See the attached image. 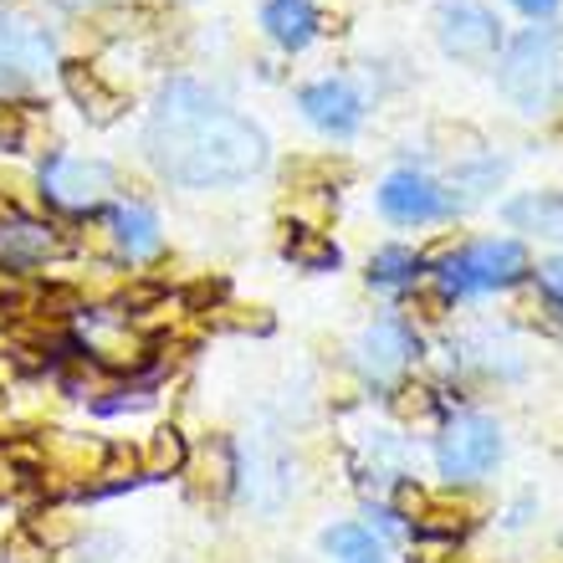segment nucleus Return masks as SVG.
<instances>
[{
    "mask_svg": "<svg viewBox=\"0 0 563 563\" xmlns=\"http://www.w3.org/2000/svg\"><path fill=\"white\" fill-rule=\"evenodd\" d=\"M57 231L52 225H36V221H0V267H42L46 256H57Z\"/></svg>",
    "mask_w": 563,
    "mask_h": 563,
    "instance_id": "11",
    "label": "nucleus"
},
{
    "mask_svg": "<svg viewBox=\"0 0 563 563\" xmlns=\"http://www.w3.org/2000/svg\"><path fill=\"white\" fill-rule=\"evenodd\" d=\"M108 231H113V246H119L129 262H148V256H159V246H164L159 221H154L144 206H119L108 216Z\"/></svg>",
    "mask_w": 563,
    "mask_h": 563,
    "instance_id": "12",
    "label": "nucleus"
},
{
    "mask_svg": "<svg viewBox=\"0 0 563 563\" xmlns=\"http://www.w3.org/2000/svg\"><path fill=\"white\" fill-rule=\"evenodd\" d=\"M379 210L395 225H426V221H441L445 210H451V200H445V190L430 175L400 169V175H389L379 185Z\"/></svg>",
    "mask_w": 563,
    "mask_h": 563,
    "instance_id": "7",
    "label": "nucleus"
},
{
    "mask_svg": "<svg viewBox=\"0 0 563 563\" xmlns=\"http://www.w3.org/2000/svg\"><path fill=\"white\" fill-rule=\"evenodd\" d=\"M185 461H190L185 435H179L175 426L154 430V441H148V451H144V472L148 476H175V472H185Z\"/></svg>",
    "mask_w": 563,
    "mask_h": 563,
    "instance_id": "17",
    "label": "nucleus"
},
{
    "mask_svg": "<svg viewBox=\"0 0 563 563\" xmlns=\"http://www.w3.org/2000/svg\"><path fill=\"white\" fill-rule=\"evenodd\" d=\"M507 103L522 113H543L563 98V26H528L503 52L497 67Z\"/></svg>",
    "mask_w": 563,
    "mask_h": 563,
    "instance_id": "2",
    "label": "nucleus"
},
{
    "mask_svg": "<svg viewBox=\"0 0 563 563\" xmlns=\"http://www.w3.org/2000/svg\"><path fill=\"white\" fill-rule=\"evenodd\" d=\"M46 52H52V46H46L36 31H26L21 21H5V15H0V82H5V77L36 73L46 62Z\"/></svg>",
    "mask_w": 563,
    "mask_h": 563,
    "instance_id": "14",
    "label": "nucleus"
},
{
    "mask_svg": "<svg viewBox=\"0 0 563 563\" xmlns=\"http://www.w3.org/2000/svg\"><path fill=\"white\" fill-rule=\"evenodd\" d=\"M497 451H503V430H497V420H487V416H456L451 426H445L435 461H441L445 482H476V476L492 472Z\"/></svg>",
    "mask_w": 563,
    "mask_h": 563,
    "instance_id": "5",
    "label": "nucleus"
},
{
    "mask_svg": "<svg viewBox=\"0 0 563 563\" xmlns=\"http://www.w3.org/2000/svg\"><path fill=\"white\" fill-rule=\"evenodd\" d=\"M543 292H549V297H559V308H563V256H559V262H549V267H543Z\"/></svg>",
    "mask_w": 563,
    "mask_h": 563,
    "instance_id": "23",
    "label": "nucleus"
},
{
    "mask_svg": "<svg viewBox=\"0 0 563 563\" xmlns=\"http://www.w3.org/2000/svg\"><path fill=\"white\" fill-rule=\"evenodd\" d=\"M144 144L148 159L159 164V175L190 185V190L241 185L256 169H267V134L185 77L159 92Z\"/></svg>",
    "mask_w": 563,
    "mask_h": 563,
    "instance_id": "1",
    "label": "nucleus"
},
{
    "mask_svg": "<svg viewBox=\"0 0 563 563\" xmlns=\"http://www.w3.org/2000/svg\"><path fill=\"white\" fill-rule=\"evenodd\" d=\"M62 88H67V98L82 108L88 123H113L123 113V92L108 88L88 62H62Z\"/></svg>",
    "mask_w": 563,
    "mask_h": 563,
    "instance_id": "10",
    "label": "nucleus"
},
{
    "mask_svg": "<svg viewBox=\"0 0 563 563\" xmlns=\"http://www.w3.org/2000/svg\"><path fill=\"white\" fill-rule=\"evenodd\" d=\"M507 225L518 231H543V236H563V195L559 190H528L503 206Z\"/></svg>",
    "mask_w": 563,
    "mask_h": 563,
    "instance_id": "15",
    "label": "nucleus"
},
{
    "mask_svg": "<svg viewBox=\"0 0 563 563\" xmlns=\"http://www.w3.org/2000/svg\"><path fill=\"white\" fill-rule=\"evenodd\" d=\"M0 221H11V200L5 195H0Z\"/></svg>",
    "mask_w": 563,
    "mask_h": 563,
    "instance_id": "25",
    "label": "nucleus"
},
{
    "mask_svg": "<svg viewBox=\"0 0 563 563\" xmlns=\"http://www.w3.org/2000/svg\"><path fill=\"white\" fill-rule=\"evenodd\" d=\"M528 277V246L522 241H476L445 262V287L451 292H497Z\"/></svg>",
    "mask_w": 563,
    "mask_h": 563,
    "instance_id": "4",
    "label": "nucleus"
},
{
    "mask_svg": "<svg viewBox=\"0 0 563 563\" xmlns=\"http://www.w3.org/2000/svg\"><path fill=\"white\" fill-rule=\"evenodd\" d=\"M302 113H308L323 134L333 139H349L358 134V123H364V98H358L343 77H328V82H312V88H302Z\"/></svg>",
    "mask_w": 563,
    "mask_h": 563,
    "instance_id": "8",
    "label": "nucleus"
},
{
    "mask_svg": "<svg viewBox=\"0 0 563 563\" xmlns=\"http://www.w3.org/2000/svg\"><path fill=\"white\" fill-rule=\"evenodd\" d=\"M410 354H416V339H410L405 323H374L369 333H364V343H358V364H364V374L379 379V385H389V379L410 364Z\"/></svg>",
    "mask_w": 563,
    "mask_h": 563,
    "instance_id": "9",
    "label": "nucleus"
},
{
    "mask_svg": "<svg viewBox=\"0 0 563 563\" xmlns=\"http://www.w3.org/2000/svg\"><path fill=\"white\" fill-rule=\"evenodd\" d=\"M262 26H267V36L277 46H287V52H302V46L318 36V11H312V0H267Z\"/></svg>",
    "mask_w": 563,
    "mask_h": 563,
    "instance_id": "13",
    "label": "nucleus"
},
{
    "mask_svg": "<svg viewBox=\"0 0 563 563\" xmlns=\"http://www.w3.org/2000/svg\"><path fill=\"white\" fill-rule=\"evenodd\" d=\"M26 144V108L0 103V148H21Z\"/></svg>",
    "mask_w": 563,
    "mask_h": 563,
    "instance_id": "21",
    "label": "nucleus"
},
{
    "mask_svg": "<svg viewBox=\"0 0 563 563\" xmlns=\"http://www.w3.org/2000/svg\"><path fill=\"white\" fill-rule=\"evenodd\" d=\"M0 559H5V549H0Z\"/></svg>",
    "mask_w": 563,
    "mask_h": 563,
    "instance_id": "26",
    "label": "nucleus"
},
{
    "mask_svg": "<svg viewBox=\"0 0 563 563\" xmlns=\"http://www.w3.org/2000/svg\"><path fill=\"white\" fill-rule=\"evenodd\" d=\"M26 528H31V538H36V543H42V549H67V543H77V522L67 518V512H57V507H52V512H36V518H26Z\"/></svg>",
    "mask_w": 563,
    "mask_h": 563,
    "instance_id": "20",
    "label": "nucleus"
},
{
    "mask_svg": "<svg viewBox=\"0 0 563 563\" xmlns=\"http://www.w3.org/2000/svg\"><path fill=\"white\" fill-rule=\"evenodd\" d=\"M420 272V256L410 252V246H385V252L369 262V282H379V287H400V282H410Z\"/></svg>",
    "mask_w": 563,
    "mask_h": 563,
    "instance_id": "19",
    "label": "nucleus"
},
{
    "mask_svg": "<svg viewBox=\"0 0 563 563\" xmlns=\"http://www.w3.org/2000/svg\"><path fill=\"white\" fill-rule=\"evenodd\" d=\"M522 15H549V11H559V0H512Z\"/></svg>",
    "mask_w": 563,
    "mask_h": 563,
    "instance_id": "24",
    "label": "nucleus"
},
{
    "mask_svg": "<svg viewBox=\"0 0 563 563\" xmlns=\"http://www.w3.org/2000/svg\"><path fill=\"white\" fill-rule=\"evenodd\" d=\"M435 36H441L445 57L466 62V67H487L497 57V46H503V21L482 0H441Z\"/></svg>",
    "mask_w": 563,
    "mask_h": 563,
    "instance_id": "3",
    "label": "nucleus"
},
{
    "mask_svg": "<svg viewBox=\"0 0 563 563\" xmlns=\"http://www.w3.org/2000/svg\"><path fill=\"white\" fill-rule=\"evenodd\" d=\"M323 543H328V553H333L339 563H389L385 559V543H379L369 528H358V522H343V528H333Z\"/></svg>",
    "mask_w": 563,
    "mask_h": 563,
    "instance_id": "16",
    "label": "nucleus"
},
{
    "mask_svg": "<svg viewBox=\"0 0 563 563\" xmlns=\"http://www.w3.org/2000/svg\"><path fill=\"white\" fill-rule=\"evenodd\" d=\"M426 507H430V497H426V492H420V487H400V512H405V518H426Z\"/></svg>",
    "mask_w": 563,
    "mask_h": 563,
    "instance_id": "22",
    "label": "nucleus"
},
{
    "mask_svg": "<svg viewBox=\"0 0 563 563\" xmlns=\"http://www.w3.org/2000/svg\"><path fill=\"white\" fill-rule=\"evenodd\" d=\"M287 262H297V267H308V272L339 267V246L323 231H297V236H287Z\"/></svg>",
    "mask_w": 563,
    "mask_h": 563,
    "instance_id": "18",
    "label": "nucleus"
},
{
    "mask_svg": "<svg viewBox=\"0 0 563 563\" xmlns=\"http://www.w3.org/2000/svg\"><path fill=\"white\" fill-rule=\"evenodd\" d=\"M113 190V169L98 159H73V154H52L42 164V195L57 210H98Z\"/></svg>",
    "mask_w": 563,
    "mask_h": 563,
    "instance_id": "6",
    "label": "nucleus"
}]
</instances>
